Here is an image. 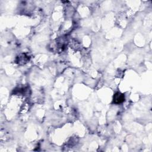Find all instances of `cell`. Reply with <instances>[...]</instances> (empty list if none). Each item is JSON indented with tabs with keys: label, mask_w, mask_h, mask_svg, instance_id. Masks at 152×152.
Segmentation results:
<instances>
[{
	"label": "cell",
	"mask_w": 152,
	"mask_h": 152,
	"mask_svg": "<svg viewBox=\"0 0 152 152\" xmlns=\"http://www.w3.org/2000/svg\"><path fill=\"white\" fill-rule=\"evenodd\" d=\"M125 99L124 95L121 93H117L114 96V103L116 104H119L121 103H123Z\"/></svg>",
	"instance_id": "obj_1"
}]
</instances>
